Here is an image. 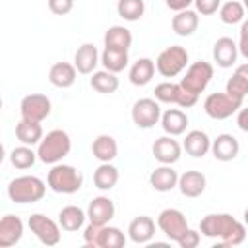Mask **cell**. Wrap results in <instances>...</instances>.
<instances>
[{
  "mask_svg": "<svg viewBox=\"0 0 248 248\" xmlns=\"http://www.w3.org/2000/svg\"><path fill=\"white\" fill-rule=\"evenodd\" d=\"M200 232L207 238H217L219 246H238L246 238V225L231 213H207L200 221Z\"/></svg>",
  "mask_w": 248,
  "mask_h": 248,
  "instance_id": "1",
  "label": "cell"
},
{
  "mask_svg": "<svg viewBox=\"0 0 248 248\" xmlns=\"http://www.w3.org/2000/svg\"><path fill=\"white\" fill-rule=\"evenodd\" d=\"M70 149H72V140H70L68 132L50 130L39 141L37 155H39V161H43L45 165H56L70 153Z\"/></svg>",
  "mask_w": 248,
  "mask_h": 248,
  "instance_id": "2",
  "label": "cell"
},
{
  "mask_svg": "<svg viewBox=\"0 0 248 248\" xmlns=\"http://www.w3.org/2000/svg\"><path fill=\"white\" fill-rule=\"evenodd\" d=\"M46 184L52 192L56 194H76L81 190L83 186V174L79 169H76L74 165H64V163H56L52 165V169L48 170L46 176Z\"/></svg>",
  "mask_w": 248,
  "mask_h": 248,
  "instance_id": "3",
  "label": "cell"
},
{
  "mask_svg": "<svg viewBox=\"0 0 248 248\" xmlns=\"http://www.w3.org/2000/svg\"><path fill=\"white\" fill-rule=\"evenodd\" d=\"M45 192H46L45 182L39 176H31V174L17 176L8 184V198L14 203H35L43 200Z\"/></svg>",
  "mask_w": 248,
  "mask_h": 248,
  "instance_id": "4",
  "label": "cell"
},
{
  "mask_svg": "<svg viewBox=\"0 0 248 248\" xmlns=\"http://www.w3.org/2000/svg\"><path fill=\"white\" fill-rule=\"evenodd\" d=\"M188 66V50L180 45H170L159 52L155 68L163 78H174Z\"/></svg>",
  "mask_w": 248,
  "mask_h": 248,
  "instance_id": "5",
  "label": "cell"
},
{
  "mask_svg": "<svg viewBox=\"0 0 248 248\" xmlns=\"http://www.w3.org/2000/svg\"><path fill=\"white\" fill-rule=\"evenodd\" d=\"M242 107V99H236L232 95H229L227 91L223 93H209L203 101V110L209 118L213 120H225L231 118L234 112H238Z\"/></svg>",
  "mask_w": 248,
  "mask_h": 248,
  "instance_id": "6",
  "label": "cell"
},
{
  "mask_svg": "<svg viewBox=\"0 0 248 248\" xmlns=\"http://www.w3.org/2000/svg\"><path fill=\"white\" fill-rule=\"evenodd\" d=\"M211 78H213V66L205 60H196L186 68V74L180 79V85L186 91H190L194 95H200L209 85Z\"/></svg>",
  "mask_w": 248,
  "mask_h": 248,
  "instance_id": "7",
  "label": "cell"
},
{
  "mask_svg": "<svg viewBox=\"0 0 248 248\" xmlns=\"http://www.w3.org/2000/svg\"><path fill=\"white\" fill-rule=\"evenodd\" d=\"M155 99L159 103H169V105H178L182 108H190L198 103L200 95H194L190 91H186L180 83H172V81H163L159 85H155Z\"/></svg>",
  "mask_w": 248,
  "mask_h": 248,
  "instance_id": "8",
  "label": "cell"
},
{
  "mask_svg": "<svg viewBox=\"0 0 248 248\" xmlns=\"http://www.w3.org/2000/svg\"><path fill=\"white\" fill-rule=\"evenodd\" d=\"M157 227L172 242H178L188 232V229H190L188 227V221H186V215L180 209H174V207H167V209H163L159 213Z\"/></svg>",
  "mask_w": 248,
  "mask_h": 248,
  "instance_id": "9",
  "label": "cell"
},
{
  "mask_svg": "<svg viewBox=\"0 0 248 248\" xmlns=\"http://www.w3.org/2000/svg\"><path fill=\"white\" fill-rule=\"evenodd\" d=\"M29 231L46 246H54L60 242V223L52 221L50 217H46L45 213H33L29 215Z\"/></svg>",
  "mask_w": 248,
  "mask_h": 248,
  "instance_id": "10",
  "label": "cell"
},
{
  "mask_svg": "<svg viewBox=\"0 0 248 248\" xmlns=\"http://www.w3.org/2000/svg\"><path fill=\"white\" fill-rule=\"evenodd\" d=\"M161 114L163 112L157 99L143 97V99H138L132 107V120L138 128H143V130H149L157 122H161Z\"/></svg>",
  "mask_w": 248,
  "mask_h": 248,
  "instance_id": "11",
  "label": "cell"
},
{
  "mask_svg": "<svg viewBox=\"0 0 248 248\" xmlns=\"http://www.w3.org/2000/svg\"><path fill=\"white\" fill-rule=\"evenodd\" d=\"M50 110H52V103L43 93L25 95L19 103V112H21V118H25V120L43 122L45 118H48Z\"/></svg>",
  "mask_w": 248,
  "mask_h": 248,
  "instance_id": "12",
  "label": "cell"
},
{
  "mask_svg": "<svg viewBox=\"0 0 248 248\" xmlns=\"http://www.w3.org/2000/svg\"><path fill=\"white\" fill-rule=\"evenodd\" d=\"M151 153L161 165H174L182 155V145L174 140V136L167 134V136H161L153 141Z\"/></svg>",
  "mask_w": 248,
  "mask_h": 248,
  "instance_id": "13",
  "label": "cell"
},
{
  "mask_svg": "<svg viewBox=\"0 0 248 248\" xmlns=\"http://www.w3.org/2000/svg\"><path fill=\"white\" fill-rule=\"evenodd\" d=\"M114 202L108 196H97L87 205V219L95 225H108V221L114 217Z\"/></svg>",
  "mask_w": 248,
  "mask_h": 248,
  "instance_id": "14",
  "label": "cell"
},
{
  "mask_svg": "<svg viewBox=\"0 0 248 248\" xmlns=\"http://www.w3.org/2000/svg\"><path fill=\"white\" fill-rule=\"evenodd\" d=\"M23 236V221L17 215H4L0 219V248H10L17 244Z\"/></svg>",
  "mask_w": 248,
  "mask_h": 248,
  "instance_id": "15",
  "label": "cell"
},
{
  "mask_svg": "<svg viewBox=\"0 0 248 248\" xmlns=\"http://www.w3.org/2000/svg\"><path fill=\"white\" fill-rule=\"evenodd\" d=\"M240 143L232 134H219L215 140H211V153L217 161H232L238 157Z\"/></svg>",
  "mask_w": 248,
  "mask_h": 248,
  "instance_id": "16",
  "label": "cell"
},
{
  "mask_svg": "<svg viewBox=\"0 0 248 248\" xmlns=\"http://www.w3.org/2000/svg\"><path fill=\"white\" fill-rule=\"evenodd\" d=\"M97 64H101V54L93 43H83L81 46H78L74 54V66L79 74H93Z\"/></svg>",
  "mask_w": 248,
  "mask_h": 248,
  "instance_id": "17",
  "label": "cell"
},
{
  "mask_svg": "<svg viewBox=\"0 0 248 248\" xmlns=\"http://www.w3.org/2000/svg\"><path fill=\"white\" fill-rule=\"evenodd\" d=\"M128 236L136 244H147L155 236V221L147 215H138L128 225Z\"/></svg>",
  "mask_w": 248,
  "mask_h": 248,
  "instance_id": "18",
  "label": "cell"
},
{
  "mask_svg": "<svg viewBox=\"0 0 248 248\" xmlns=\"http://www.w3.org/2000/svg\"><path fill=\"white\" fill-rule=\"evenodd\" d=\"M178 172L172 169V165H161L151 170L149 174V184L155 192H170L172 188L178 186Z\"/></svg>",
  "mask_w": 248,
  "mask_h": 248,
  "instance_id": "19",
  "label": "cell"
},
{
  "mask_svg": "<svg viewBox=\"0 0 248 248\" xmlns=\"http://www.w3.org/2000/svg\"><path fill=\"white\" fill-rule=\"evenodd\" d=\"M205 186H207V180H205V174L200 172V170H186L178 176V190L182 196L186 198H198L205 192Z\"/></svg>",
  "mask_w": 248,
  "mask_h": 248,
  "instance_id": "20",
  "label": "cell"
},
{
  "mask_svg": "<svg viewBox=\"0 0 248 248\" xmlns=\"http://www.w3.org/2000/svg\"><path fill=\"white\" fill-rule=\"evenodd\" d=\"M238 58V43L231 37H221L213 45V60L221 68H231Z\"/></svg>",
  "mask_w": 248,
  "mask_h": 248,
  "instance_id": "21",
  "label": "cell"
},
{
  "mask_svg": "<svg viewBox=\"0 0 248 248\" xmlns=\"http://www.w3.org/2000/svg\"><path fill=\"white\" fill-rule=\"evenodd\" d=\"M78 68L70 62H56L48 70V81L58 89H68L76 83Z\"/></svg>",
  "mask_w": 248,
  "mask_h": 248,
  "instance_id": "22",
  "label": "cell"
},
{
  "mask_svg": "<svg viewBox=\"0 0 248 248\" xmlns=\"http://www.w3.org/2000/svg\"><path fill=\"white\" fill-rule=\"evenodd\" d=\"M182 149L190 157L200 159V157L207 155V151H211V140L203 130H190L182 141Z\"/></svg>",
  "mask_w": 248,
  "mask_h": 248,
  "instance_id": "23",
  "label": "cell"
},
{
  "mask_svg": "<svg viewBox=\"0 0 248 248\" xmlns=\"http://www.w3.org/2000/svg\"><path fill=\"white\" fill-rule=\"evenodd\" d=\"M170 25H172V31L176 35L190 37V35H194V31L200 25V14L196 10H190V8L188 10H180V12H176V16H172Z\"/></svg>",
  "mask_w": 248,
  "mask_h": 248,
  "instance_id": "24",
  "label": "cell"
},
{
  "mask_svg": "<svg viewBox=\"0 0 248 248\" xmlns=\"http://www.w3.org/2000/svg\"><path fill=\"white\" fill-rule=\"evenodd\" d=\"M155 62L147 56L143 58H138L132 66H130V72H128V78H130V83L132 85H138V87H143L147 85L151 79H153V74H155Z\"/></svg>",
  "mask_w": 248,
  "mask_h": 248,
  "instance_id": "25",
  "label": "cell"
},
{
  "mask_svg": "<svg viewBox=\"0 0 248 248\" xmlns=\"http://www.w3.org/2000/svg\"><path fill=\"white\" fill-rule=\"evenodd\" d=\"M161 126L169 136H180L188 128V114L180 108H167L161 114Z\"/></svg>",
  "mask_w": 248,
  "mask_h": 248,
  "instance_id": "26",
  "label": "cell"
},
{
  "mask_svg": "<svg viewBox=\"0 0 248 248\" xmlns=\"http://www.w3.org/2000/svg\"><path fill=\"white\" fill-rule=\"evenodd\" d=\"M91 153H93V157H95L97 161H101V163H110V161L116 159V155H118V143H116V140H114L112 136L101 134V136H97V138L93 140V143H91Z\"/></svg>",
  "mask_w": 248,
  "mask_h": 248,
  "instance_id": "27",
  "label": "cell"
},
{
  "mask_svg": "<svg viewBox=\"0 0 248 248\" xmlns=\"http://www.w3.org/2000/svg\"><path fill=\"white\" fill-rule=\"evenodd\" d=\"M126 244V236L118 227L99 225L93 248H122Z\"/></svg>",
  "mask_w": 248,
  "mask_h": 248,
  "instance_id": "28",
  "label": "cell"
},
{
  "mask_svg": "<svg viewBox=\"0 0 248 248\" xmlns=\"http://www.w3.org/2000/svg\"><path fill=\"white\" fill-rule=\"evenodd\" d=\"M87 219V211H83L81 207L78 205H66L58 211V223L64 231L68 232H74V231H79L83 227Z\"/></svg>",
  "mask_w": 248,
  "mask_h": 248,
  "instance_id": "29",
  "label": "cell"
},
{
  "mask_svg": "<svg viewBox=\"0 0 248 248\" xmlns=\"http://www.w3.org/2000/svg\"><path fill=\"white\" fill-rule=\"evenodd\" d=\"M16 138L21 143H25V145H39V141L43 140V126H41V122L21 118L16 124Z\"/></svg>",
  "mask_w": 248,
  "mask_h": 248,
  "instance_id": "30",
  "label": "cell"
},
{
  "mask_svg": "<svg viewBox=\"0 0 248 248\" xmlns=\"http://www.w3.org/2000/svg\"><path fill=\"white\" fill-rule=\"evenodd\" d=\"M132 31L126 29L124 25H112L107 29L103 41H105V46L108 48H118V50H130L132 46Z\"/></svg>",
  "mask_w": 248,
  "mask_h": 248,
  "instance_id": "31",
  "label": "cell"
},
{
  "mask_svg": "<svg viewBox=\"0 0 248 248\" xmlns=\"http://www.w3.org/2000/svg\"><path fill=\"white\" fill-rule=\"evenodd\" d=\"M225 91L229 95L244 101V97L248 95V62L236 66V70L232 72V76L227 81V89Z\"/></svg>",
  "mask_w": 248,
  "mask_h": 248,
  "instance_id": "32",
  "label": "cell"
},
{
  "mask_svg": "<svg viewBox=\"0 0 248 248\" xmlns=\"http://www.w3.org/2000/svg\"><path fill=\"white\" fill-rule=\"evenodd\" d=\"M89 85L97 91V93H103V95H110L118 89V78L114 72H108V70H97L91 74V79H89Z\"/></svg>",
  "mask_w": 248,
  "mask_h": 248,
  "instance_id": "33",
  "label": "cell"
},
{
  "mask_svg": "<svg viewBox=\"0 0 248 248\" xmlns=\"http://www.w3.org/2000/svg\"><path fill=\"white\" fill-rule=\"evenodd\" d=\"M130 58H128V50H118V48H108L105 46V50L101 52V64L105 70L108 72H122L128 66Z\"/></svg>",
  "mask_w": 248,
  "mask_h": 248,
  "instance_id": "34",
  "label": "cell"
},
{
  "mask_svg": "<svg viewBox=\"0 0 248 248\" xmlns=\"http://www.w3.org/2000/svg\"><path fill=\"white\" fill-rule=\"evenodd\" d=\"M118 182V169L110 163H101L93 172V184L99 190H112Z\"/></svg>",
  "mask_w": 248,
  "mask_h": 248,
  "instance_id": "35",
  "label": "cell"
},
{
  "mask_svg": "<svg viewBox=\"0 0 248 248\" xmlns=\"http://www.w3.org/2000/svg\"><path fill=\"white\" fill-rule=\"evenodd\" d=\"M39 159L37 151H33V145H25L21 143L19 147H14L10 151V163L16 167V169H31L35 165V161Z\"/></svg>",
  "mask_w": 248,
  "mask_h": 248,
  "instance_id": "36",
  "label": "cell"
},
{
  "mask_svg": "<svg viewBox=\"0 0 248 248\" xmlns=\"http://www.w3.org/2000/svg\"><path fill=\"white\" fill-rule=\"evenodd\" d=\"M244 14H246V10H244L242 2H238V0H229V2L221 4V8H219V17L227 25L242 23L244 21Z\"/></svg>",
  "mask_w": 248,
  "mask_h": 248,
  "instance_id": "37",
  "label": "cell"
},
{
  "mask_svg": "<svg viewBox=\"0 0 248 248\" xmlns=\"http://www.w3.org/2000/svg\"><path fill=\"white\" fill-rule=\"evenodd\" d=\"M116 12L126 21H138L145 14V2L143 0H118Z\"/></svg>",
  "mask_w": 248,
  "mask_h": 248,
  "instance_id": "38",
  "label": "cell"
},
{
  "mask_svg": "<svg viewBox=\"0 0 248 248\" xmlns=\"http://www.w3.org/2000/svg\"><path fill=\"white\" fill-rule=\"evenodd\" d=\"M196 12L202 16H211L221 8V0H194Z\"/></svg>",
  "mask_w": 248,
  "mask_h": 248,
  "instance_id": "39",
  "label": "cell"
},
{
  "mask_svg": "<svg viewBox=\"0 0 248 248\" xmlns=\"http://www.w3.org/2000/svg\"><path fill=\"white\" fill-rule=\"evenodd\" d=\"M48 10L56 16H66L74 10V0H48Z\"/></svg>",
  "mask_w": 248,
  "mask_h": 248,
  "instance_id": "40",
  "label": "cell"
},
{
  "mask_svg": "<svg viewBox=\"0 0 248 248\" xmlns=\"http://www.w3.org/2000/svg\"><path fill=\"white\" fill-rule=\"evenodd\" d=\"M238 52L248 60V19H244L240 23V31H238Z\"/></svg>",
  "mask_w": 248,
  "mask_h": 248,
  "instance_id": "41",
  "label": "cell"
},
{
  "mask_svg": "<svg viewBox=\"0 0 248 248\" xmlns=\"http://www.w3.org/2000/svg\"><path fill=\"white\" fill-rule=\"evenodd\" d=\"M180 248H196L200 244V231H194V229H188V232L176 242Z\"/></svg>",
  "mask_w": 248,
  "mask_h": 248,
  "instance_id": "42",
  "label": "cell"
},
{
  "mask_svg": "<svg viewBox=\"0 0 248 248\" xmlns=\"http://www.w3.org/2000/svg\"><path fill=\"white\" fill-rule=\"evenodd\" d=\"M165 4H167V8L180 12V10H188L190 4H194V0H165Z\"/></svg>",
  "mask_w": 248,
  "mask_h": 248,
  "instance_id": "43",
  "label": "cell"
},
{
  "mask_svg": "<svg viewBox=\"0 0 248 248\" xmlns=\"http://www.w3.org/2000/svg\"><path fill=\"white\" fill-rule=\"evenodd\" d=\"M236 124L242 132L248 134V107H244V108L240 107V110L236 112Z\"/></svg>",
  "mask_w": 248,
  "mask_h": 248,
  "instance_id": "44",
  "label": "cell"
},
{
  "mask_svg": "<svg viewBox=\"0 0 248 248\" xmlns=\"http://www.w3.org/2000/svg\"><path fill=\"white\" fill-rule=\"evenodd\" d=\"M244 225H246V229H248V207L244 209Z\"/></svg>",
  "mask_w": 248,
  "mask_h": 248,
  "instance_id": "45",
  "label": "cell"
},
{
  "mask_svg": "<svg viewBox=\"0 0 248 248\" xmlns=\"http://www.w3.org/2000/svg\"><path fill=\"white\" fill-rule=\"evenodd\" d=\"M242 6H244V10L248 12V0H242Z\"/></svg>",
  "mask_w": 248,
  "mask_h": 248,
  "instance_id": "46",
  "label": "cell"
}]
</instances>
